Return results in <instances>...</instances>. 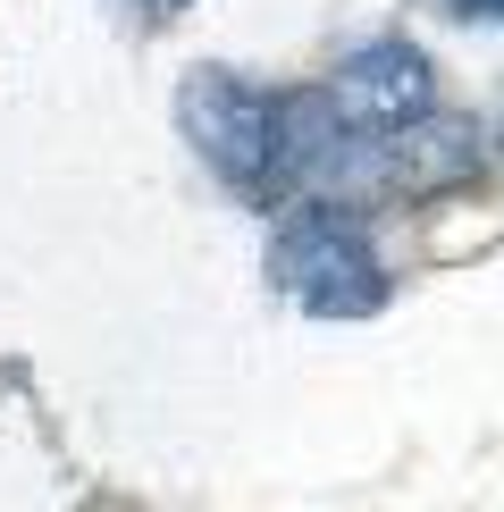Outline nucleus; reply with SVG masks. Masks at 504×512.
I'll return each instance as SVG.
<instances>
[{
	"label": "nucleus",
	"instance_id": "obj_1",
	"mask_svg": "<svg viewBox=\"0 0 504 512\" xmlns=\"http://www.w3.org/2000/svg\"><path fill=\"white\" fill-rule=\"evenodd\" d=\"M269 277L303 303L311 319H370L387 303V261L362 210L345 202H294L269 236Z\"/></svg>",
	"mask_w": 504,
	"mask_h": 512
},
{
	"label": "nucleus",
	"instance_id": "obj_2",
	"mask_svg": "<svg viewBox=\"0 0 504 512\" xmlns=\"http://www.w3.org/2000/svg\"><path fill=\"white\" fill-rule=\"evenodd\" d=\"M177 135L236 194H252V202L286 194V93H261V84H244L227 68H194L177 84Z\"/></svg>",
	"mask_w": 504,
	"mask_h": 512
},
{
	"label": "nucleus",
	"instance_id": "obj_3",
	"mask_svg": "<svg viewBox=\"0 0 504 512\" xmlns=\"http://www.w3.org/2000/svg\"><path fill=\"white\" fill-rule=\"evenodd\" d=\"M336 110H345L362 135H404V126L420 118H437V68H429V51L404 34H370V42H353L345 59H336Z\"/></svg>",
	"mask_w": 504,
	"mask_h": 512
},
{
	"label": "nucleus",
	"instance_id": "obj_4",
	"mask_svg": "<svg viewBox=\"0 0 504 512\" xmlns=\"http://www.w3.org/2000/svg\"><path fill=\"white\" fill-rule=\"evenodd\" d=\"M479 177V143L471 126L454 118H420L404 135H387V185H404V194H446V185Z\"/></svg>",
	"mask_w": 504,
	"mask_h": 512
},
{
	"label": "nucleus",
	"instance_id": "obj_5",
	"mask_svg": "<svg viewBox=\"0 0 504 512\" xmlns=\"http://www.w3.org/2000/svg\"><path fill=\"white\" fill-rule=\"evenodd\" d=\"M462 17H504V0H454Z\"/></svg>",
	"mask_w": 504,
	"mask_h": 512
}]
</instances>
